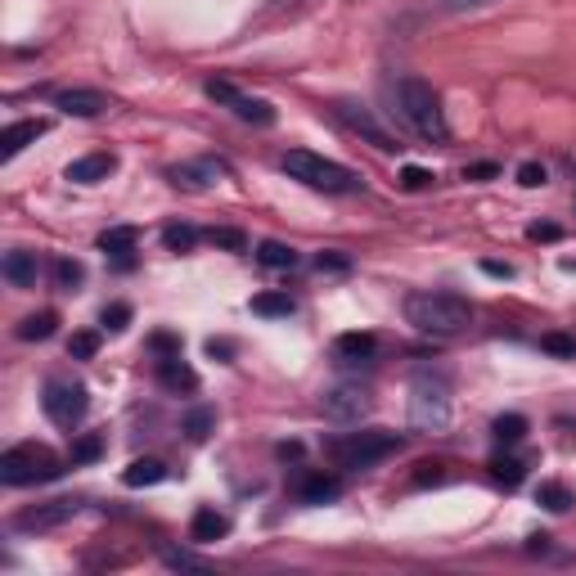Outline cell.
<instances>
[{
    "mask_svg": "<svg viewBox=\"0 0 576 576\" xmlns=\"http://www.w3.org/2000/svg\"><path fill=\"white\" fill-rule=\"evenodd\" d=\"M203 239L216 243V248H225V252H248V234L234 230V225H212V230H207Z\"/></svg>",
    "mask_w": 576,
    "mask_h": 576,
    "instance_id": "29",
    "label": "cell"
},
{
    "mask_svg": "<svg viewBox=\"0 0 576 576\" xmlns=\"http://www.w3.org/2000/svg\"><path fill=\"white\" fill-rule=\"evenodd\" d=\"M257 261L266 270H293L297 266V252L288 248V243H279V239H266V243H257Z\"/></svg>",
    "mask_w": 576,
    "mask_h": 576,
    "instance_id": "22",
    "label": "cell"
},
{
    "mask_svg": "<svg viewBox=\"0 0 576 576\" xmlns=\"http://www.w3.org/2000/svg\"><path fill=\"white\" fill-rule=\"evenodd\" d=\"M518 185H522V189H540V185H549V171L540 167V162H522V167H518Z\"/></svg>",
    "mask_w": 576,
    "mask_h": 576,
    "instance_id": "40",
    "label": "cell"
},
{
    "mask_svg": "<svg viewBox=\"0 0 576 576\" xmlns=\"http://www.w3.org/2000/svg\"><path fill=\"white\" fill-rule=\"evenodd\" d=\"M41 410L50 414V423H59V428H77L90 410V396H86V387L72 383V378H50V383L41 387Z\"/></svg>",
    "mask_w": 576,
    "mask_h": 576,
    "instance_id": "7",
    "label": "cell"
},
{
    "mask_svg": "<svg viewBox=\"0 0 576 576\" xmlns=\"http://www.w3.org/2000/svg\"><path fill=\"white\" fill-rule=\"evenodd\" d=\"M54 324H59V315H54V311H36V315H27V320L18 324V338H23V342H45L54 333Z\"/></svg>",
    "mask_w": 576,
    "mask_h": 576,
    "instance_id": "25",
    "label": "cell"
},
{
    "mask_svg": "<svg viewBox=\"0 0 576 576\" xmlns=\"http://www.w3.org/2000/svg\"><path fill=\"white\" fill-rule=\"evenodd\" d=\"M491 176H500L495 162H473V167H464V180H491Z\"/></svg>",
    "mask_w": 576,
    "mask_h": 576,
    "instance_id": "43",
    "label": "cell"
},
{
    "mask_svg": "<svg viewBox=\"0 0 576 576\" xmlns=\"http://www.w3.org/2000/svg\"><path fill=\"white\" fill-rule=\"evenodd\" d=\"M491 0H441V9L446 14H473V9H486Z\"/></svg>",
    "mask_w": 576,
    "mask_h": 576,
    "instance_id": "41",
    "label": "cell"
},
{
    "mask_svg": "<svg viewBox=\"0 0 576 576\" xmlns=\"http://www.w3.org/2000/svg\"><path fill=\"white\" fill-rule=\"evenodd\" d=\"M95 351H99V333H72V338H68V356L72 360H90V356H95Z\"/></svg>",
    "mask_w": 576,
    "mask_h": 576,
    "instance_id": "35",
    "label": "cell"
},
{
    "mask_svg": "<svg viewBox=\"0 0 576 576\" xmlns=\"http://www.w3.org/2000/svg\"><path fill=\"white\" fill-rule=\"evenodd\" d=\"M558 234H563V230H558V225H549V221H536V225H527V239H545V243H554L558 239Z\"/></svg>",
    "mask_w": 576,
    "mask_h": 576,
    "instance_id": "42",
    "label": "cell"
},
{
    "mask_svg": "<svg viewBox=\"0 0 576 576\" xmlns=\"http://www.w3.org/2000/svg\"><path fill=\"white\" fill-rule=\"evenodd\" d=\"M432 171L428 167H405L401 171V189H410V194H419V189H432Z\"/></svg>",
    "mask_w": 576,
    "mask_h": 576,
    "instance_id": "39",
    "label": "cell"
},
{
    "mask_svg": "<svg viewBox=\"0 0 576 576\" xmlns=\"http://www.w3.org/2000/svg\"><path fill=\"white\" fill-rule=\"evenodd\" d=\"M441 468H446V464H419V473H414V486H423V482H441V477H446Z\"/></svg>",
    "mask_w": 576,
    "mask_h": 576,
    "instance_id": "44",
    "label": "cell"
},
{
    "mask_svg": "<svg viewBox=\"0 0 576 576\" xmlns=\"http://www.w3.org/2000/svg\"><path fill=\"white\" fill-rule=\"evenodd\" d=\"M221 176H225V167H221V162H212V158L180 162V167H171V171H167L171 185H176V189H194V194H198V189H212Z\"/></svg>",
    "mask_w": 576,
    "mask_h": 576,
    "instance_id": "12",
    "label": "cell"
},
{
    "mask_svg": "<svg viewBox=\"0 0 576 576\" xmlns=\"http://www.w3.org/2000/svg\"><path fill=\"white\" fill-rule=\"evenodd\" d=\"M450 383L441 374H419L410 383V423L419 432H441L450 428Z\"/></svg>",
    "mask_w": 576,
    "mask_h": 576,
    "instance_id": "6",
    "label": "cell"
},
{
    "mask_svg": "<svg viewBox=\"0 0 576 576\" xmlns=\"http://www.w3.org/2000/svg\"><path fill=\"white\" fill-rule=\"evenodd\" d=\"M230 536V518H225L221 509H212V504H203V509H194V518H189V540L194 545H212V540Z\"/></svg>",
    "mask_w": 576,
    "mask_h": 576,
    "instance_id": "17",
    "label": "cell"
},
{
    "mask_svg": "<svg viewBox=\"0 0 576 576\" xmlns=\"http://www.w3.org/2000/svg\"><path fill=\"white\" fill-rule=\"evenodd\" d=\"M113 171H117V158H113V153H86V158L68 162L63 180H72V185H99V180H108Z\"/></svg>",
    "mask_w": 576,
    "mask_h": 576,
    "instance_id": "15",
    "label": "cell"
},
{
    "mask_svg": "<svg viewBox=\"0 0 576 576\" xmlns=\"http://www.w3.org/2000/svg\"><path fill=\"white\" fill-rule=\"evenodd\" d=\"M482 270L486 275H504V279L513 275V266H504V261H482Z\"/></svg>",
    "mask_w": 576,
    "mask_h": 576,
    "instance_id": "45",
    "label": "cell"
},
{
    "mask_svg": "<svg viewBox=\"0 0 576 576\" xmlns=\"http://www.w3.org/2000/svg\"><path fill=\"white\" fill-rule=\"evenodd\" d=\"M162 243H167V252H189L198 243V230L194 225H167V230H162Z\"/></svg>",
    "mask_w": 576,
    "mask_h": 576,
    "instance_id": "30",
    "label": "cell"
},
{
    "mask_svg": "<svg viewBox=\"0 0 576 576\" xmlns=\"http://www.w3.org/2000/svg\"><path fill=\"white\" fill-rule=\"evenodd\" d=\"M572 180H576V162H572Z\"/></svg>",
    "mask_w": 576,
    "mask_h": 576,
    "instance_id": "46",
    "label": "cell"
},
{
    "mask_svg": "<svg viewBox=\"0 0 576 576\" xmlns=\"http://www.w3.org/2000/svg\"><path fill=\"white\" fill-rule=\"evenodd\" d=\"M54 108H63L68 117H99L113 104H108V95H99V90H90V86H72V90L54 95Z\"/></svg>",
    "mask_w": 576,
    "mask_h": 576,
    "instance_id": "13",
    "label": "cell"
},
{
    "mask_svg": "<svg viewBox=\"0 0 576 576\" xmlns=\"http://www.w3.org/2000/svg\"><path fill=\"white\" fill-rule=\"evenodd\" d=\"M63 473V459L54 455L50 446H36V441H23V446H9L0 455V482L5 486H36V482H54Z\"/></svg>",
    "mask_w": 576,
    "mask_h": 576,
    "instance_id": "5",
    "label": "cell"
},
{
    "mask_svg": "<svg viewBox=\"0 0 576 576\" xmlns=\"http://www.w3.org/2000/svg\"><path fill=\"white\" fill-rule=\"evenodd\" d=\"M81 279H86L81 261H72V257H59V261H54V284H59V288H68V293H72Z\"/></svg>",
    "mask_w": 576,
    "mask_h": 576,
    "instance_id": "32",
    "label": "cell"
},
{
    "mask_svg": "<svg viewBox=\"0 0 576 576\" xmlns=\"http://www.w3.org/2000/svg\"><path fill=\"white\" fill-rule=\"evenodd\" d=\"M207 99H216V104H225L239 122H248V126H275V104H266V99H257V95H243L239 86H230V81H207Z\"/></svg>",
    "mask_w": 576,
    "mask_h": 576,
    "instance_id": "9",
    "label": "cell"
},
{
    "mask_svg": "<svg viewBox=\"0 0 576 576\" xmlns=\"http://www.w3.org/2000/svg\"><path fill=\"white\" fill-rule=\"evenodd\" d=\"M77 513H81V500L63 495V500H45V504H36V509H23L14 518V527L18 531H54V527H63V522H72Z\"/></svg>",
    "mask_w": 576,
    "mask_h": 576,
    "instance_id": "11",
    "label": "cell"
},
{
    "mask_svg": "<svg viewBox=\"0 0 576 576\" xmlns=\"http://www.w3.org/2000/svg\"><path fill=\"white\" fill-rule=\"evenodd\" d=\"M311 266H315V275H347V270H351V257H347V252H315V261H311Z\"/></svg>",
    "mask_w": 576,
    "mask_h": 576,
    "instance_id": "31",
    "label": "cell"
},
{
    "mask_svg": "<svg viewBox=\"0 0 576 576\" xmlns=\"http://www.w3.org/2000/svg\"><path fill=\"white\" fill-rule=\"evenodd\" d=\"M392 99H396V117H401L419 140H428V144L450 140V122H446V108H441V95L423 77H401L392 86Z\"/></svg>",
    "mask_w": 576,
    "mask_h": 576,
    "instance_id": "1",
    "label": "cell"
},
{
    "mask_svg": "<svg viewBox=\"0 0 576 576\" xmlns=\"http://www.w3.org/2000/svg\"><path fill=\"white\" fill-rule=\"evenodd\" d=\"M45 131H50V122H41V117H27V122L5 126V140H0V162H14L18 153H23L27 144L41 140Z\"/></svg>",
    "mask_w": 576,
    "mask_h": 576,
    "instance_id": "16",
    "label": "cell"
},
{
    "mask_svg": "<svg viewBox=\"0 0 576 576\" xmlns=\"http://www.w3.org/2000/svg\"><path fill=\"white\" fill-rule=\"evenodd\" d=\"M99 450H104V437L86 432V437L72 441V464H90V459H99Z\"/></svg>",
    "mask_w": 576,
    "mask_h": 576,
    "instance_id": "33",
    "label": "cell"
},
{
    "mask_svg": "<svg viewBox=\"0 0 576 576\" xmlns=\"http://www.w3.org/2000/svg\"><path fill=\"white\" fill-rule=\"evenodd\" d=\"M158 383L171 387V392H194L198 387V374L180 360V351H171V356H158Z\"/></svg>",
    "mask_w": 576,
    "mask_h": 576,
    "instance_id": "19",
    "label": "cell"
},
{
    "mask_svg": "<svg viewBox=\"0 0 576 576\" xmlns=\"http://www.w3.org/2000/svg\"><path fill=\"white\" fill-rule=\"evenodd\" d=\"M401 450V437L387 428H360V432H347V437H338L329 446L333 464L338 468H351V473H360V468H374L383 464L387 455H396Z\"/></svg>",
    "mask_w": 576,
    "mask_h": 576,
    "instance_id": "4",
    "label": "cell"
},
{
    "mask_svg": "<svg viewBox=\"0 0 576 576\" xmlns=\"http://www.w3.org/2000/svg\"><path fill=\"white\" fill-rule=\"evenodd\" d=\"M0 275H5L14 288H36V279H41V257H36L32 248H9L5 261H0Z\"/></svg>",
    "mask_w": 576,
    "mask_h": 576,
    "instance_id": "14",
    "label": "cell"
},
{
    "mask_svg": "<svg viewBox=\"0 0 576 576\" xmlns=\"http://www.w3.org/2000/svg\"><path fill=\"white\" fill-rule=\"evenodd\" d=\"M162 563H167V567H180V572H212V563H203V558L185 554V549H162Z\"/></svg>",
    "mask_w": 576,
    "mask_h": 576,
    "instance_id": "34",
    "label": "cell"
},
{
    "mask_svg": "<svg viewBox=\"0 0 576 576\" xmlns=\"http://www.w3.org/2000/svg\"><path fill=\"white\" fill-rule=\"evenodd\" d=\"M320 410H324V419H333V423H360L369 410V392L360 383H333L329 392L320 396Z\"/></svg>",
    "mask_w": 576,
    "mask_h": 576,
    "instance_id": "10",
    "label": "cell"
},
{
    "mask_svg": "<svg viewBox=\"0 0 576 576\" xmlns=\"http://www.w3.org/2000/svg\"><path fill=\"white\" fill-rule=\"evenodd\" d=\"M405 320L419 333H432V338H455L473 324V306L459 293H441V288H419V293L405 297Z\"/></svg>",
    "mask_w": 576,
    "mask_h": 576,
    "instance_id": "2",
    "label": "cell"
},
{
    "mask_svg": "<svg viewBox=\"0 0 576 576\" xmlns=\"http://www.w3.org/2000/svg\"><path fill=\"white\" fill-rule=\"evenodd\" d=\"M297 311V302L288 293H257L252 297V315H266V320H279V315H293Z\"/></svg>",
    "mask_w": 576,
    "mask_h": 576,
    "instance_id": "24",
    "label": "cell"
},
{
    "mask_svg": "<svg viewBox=\"0 0 576 576\" xmlns=\"http://www.w3.org/2000/svg\"><path fill=\"white\" fill-rule=\"evenodd\" d=\"M333 113H338V122L347 126L351 135H360V140L374 144V149H383V153H396V149H401V144H396V135L374 117V108L356 104V99H338V104H333Z\"/></svg>",
    "mask_w": 576,
    "mask_h": 576,
    "instance_id": "8",
    "label": "cell"
},
{
    "mask_svg": "<svg viewBox=\"0 0 576 576\" xmlns=\"http://www.w3.org/2000/svg\"><path fill=\"white\" fill-rule=\"evenodd\" d=\"M491 477L500 486H518L522 477H527V464H522V459H513V455H495L491 459Z\"/></svg>",
    "mask_w": 576,
    "mask_h": 576,
    "instance_id": "28",
    "label": "cell"
},
{
    "mask_svg": "<svg viewBox=\"0 0 576 576\" xmlns=\"http://www.w3.org/2000/svg\"><path fill=\"white\" fill-rule=\"evenodd\" d=\"M212 423H216V414H212V410H189V414H185V432H189V441H203L207 432H212Z\"/></svg>",
    "mask_w": 576,
    "mask_h": 576,
    "instance_id": "36",
    "label": "cell"
},
{
    "mask_svg": "<svg viewBox=\"0 0 576 576\" xmlns=\"http://www.w3.org/2000/svg\"><path fill=\"white\" fill-rule=\"evenodd\" d=\"M284 171L293 180H302L306 189H320V194H360V185H365L351 167H342V162H333V158H320V153H311V149H288Z\"/></svg>",
    "mask_w": 576,
    "mask_h": 576,
    "instance_id": "3",
    "label": "cell"
},
{
    "mask_svg": "<svg viewBox=\"0 0 576 576\" xmlns=\"http://www.w3.org/2000/svg\"><path fill=\"white\" fill-rule=\"evenodd\" d=\"M540 347H545L549 356H567V360H576V338H567V333H545V338H540Z\"/></svg>",
    "mask_w": 576,
    "mask_h": 576,
    "instance_id": "38",
    "label": "cell"
},
{
    "mask_svg": "<svg viewBox=\"0 0 576 576\" xmlns=\"http://www.w3.org/2000/svg\"><path fill=\"white\" fill-rule=\"evenodd\" d=\"M126 320H131V306H126V302L104 306V315H99V324H104L108 333H122V329H126Z\"/></svg>",
    "mask_w": 576,
    "mask_h": 576,
    "instance_id": "37",
    "label": "cell"
},
{
    "mask_svg": "<svg viewBox=\"0 0 576 576\" xmlns=\"http://www.w3.org/2000/svg\"><path fill=\"white\" fill-rule=\"evenodd\" d=\"M162 477H167V464H162V459H135V464L122 473V482L126 486H158Z\"/></svg>",
    "mask_w": 576,
    "mask_h": 576,
    "instance_id": "23",
    "label": "cell"
},
{
    "mask_svg": "<svg viewBox=\"0 0 576 576\" xmlns=\"http://www.w3.org/2000/svg\"><path fill=\"white\" fill-rule=\"evenodd\" d=\"M135 243H140V230H135V225H113V230L99 234V252H108V257H122V266H131Z\"/></svg>",
    "mask_w": 576,
    "mask_h": 576,
    "instance_id": "21",
    "label": "cell"
},
{
    "mask_svg": "<svg viewBox=\"0 0 576 576\" xmlns=\"http://www.w3.org/2000/svg\"><path fill=\"white\" fill-rule=\"evenodd\" d=\"M374 351H378L374 333H342V338L333 342V360H338V365H369Z\"/></svg>",
    "mask_w": 576,
    "mask_h": 576,
    "instance_id": "18",
    "label": "cell"
},
{
    "mask_svg": "<svg viewBox=\"0 0 576 576\" xmlns=\"http://www.w3.org/2000/svg\"><path fill=\"white\" fill-rule=\"evenodd\" d=\"M536 504H545L549 513H567L572 509V491H567L563 482H540V491H536Z\"/></svg>",
    "mask_w": 576,
    "mask_h": 576,
    "instance_id": "26",
    "label": "cell"
},
{
    "mask_svg": "<svg viewBox=\"0 0 576 576\" xmlns=\"http://www.w3.org/2000/svg\"><path fill=\"white\" fill-rule=\"evenodd\" d=\"M491 437L500 441V446H513V441L527 437V419H522V414H500V419L491 423Z\"/></svg>",
    "mask_w": 576,
    "mask_h": 576,
    "instance_id": "27",
    "label": "cell"
},
{
    "mask_svg": "<svg viewBox=\"0 0 576 576\" xmlns=\"http://www.w3.org/2000/svg\"><path fill=\"white\" fill-rule=\"evenodd\" d=\"M338 495H342V482L329 473H306L302 486H297V500L302 504H329V500H338Z\"/></svg>",
    "mask_w": 576,
    "mask_h": 576,
    "instance_id": "20",
    "label": "cell"
}]
</instances>
